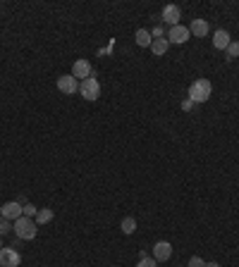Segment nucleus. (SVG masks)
Instances as JSON below:
<instances>
[{"instance_id": "obj_20", "label": "nucleus", "mask_w": 239, "mask_h": 267, "mask_svg": "<svg viewBox=\"0 0 239 267\" xmlns=\"http://www.w3.org/2000/svg\"><path fill=\"white\" fill-rule=\"evenodd\" d=\"M36 213H39V208L36 206H31V203L24 206V217H36Z\"/></svg>"}, {"instance_id": "obj_4", "label": "nucleus", "mask_w": 239, "mask_h": 267, "mask_svg": "<svg viewBox=\"0 0 239 267\" xmlns=\"http://www.w3.org/2000/svg\"><path fill=\"white\" fill-rule=\"evenodd\" d=\"M55 86H58V91H60V93H65V96H75V93H79V81H77L72 74L58 76Z\"/></svg>"}, {"instance_id": "obj_16", "label": "nucleus", "mask_w": 239, "mask_h": 267, "mask_svg": "<svg viewBox=\"0 0 239 267\" xmlns=\"http://www.w3.org/2000/svg\"><path fill=\"white\" fill-rule=\"evenodd\" d=\"M50 219H53V210L50 208H43V210L36 213V224H48Z\"/></svg>"}, {"instance_id": "obj_8", "label": "nucleus", "mask_w": 239, "mask_h": 267, "mask_svg": "<svg viewBox=\"0 0 239 267\" xmlns=\"http://www.w3.org/2000/svg\"><path fill=\"white\" fill-rule=\"evenodd\" d=\"M172 258V246L168 241H158L156 246H153V260L156 262H165Z\"/></svg>"}, {"instance_id": "obj_3", "label": "nucleus", "mask_w": 239, "mask_h": 267, "mask_svg": "<svg viewBox=\"0 0 239 267\" xmlns=\"http://www.w3.org/2000/svg\"><path fill=\"white\" fill-rule=\"evenodd\" d=\"M79 93H82L84 100H98V98H101V81L91 74L89 79H84V81L79 84Z\"/></svg>"}, {"instance_id": "obj_9", "label": "nucleus", "mask_w": 239, "mask_h": 267, "mask_svg": "<svg viewBox=\"0 0 239 267\" xmlns=\"http://www.w3.org/2000/svg\"><path fill=\"white\" fill-rule=\"evenodd\" d=\"M72 76H75L77 81H79V79H89L91 76V62L89 60H77L75 65H72Z\"/></svg>"}, {"instance_id": "obj_11", "label": "nucleus", "mask_w": 239, "mask_h": 267, "mask_svg": "<svg viewBox=\"0 0 239 267\" xmlns=\"http://www.w3.org/2000/svg\"><path fill=\"white\" fill-rule=\"evenodd\" d=\"M230 43H232V38H230V34H227L225 29H218V31L213 34V48L215 50H227Z\"/></svg>"}, {"instance_id": "obj_12", "label": "nucleus", "mask_w": 239, "mask_h": 267, "mask_svg": "<svg viewBox=\"0 0 239 267\" xmlns=\"http://www.w3.org/2000/svg\"><path fill=\"white\" fill-rule=\"evenodd\" d=\"M208 31H211V27H208V22L206 19H194L189 27V34H194L196 38H204V36H208Z\"/></svg>"}, {"instance_id": "obj_21", "label": "nucleus", "mask_w": 239, "mask_h": 267, "mask_svg": "<svg viewBox=\"0 0 239 267\" xmlns=\"http://www.w3.org/2000/svg\"><path fill=\"white\" fill-rule=\"evenodd\" d=\"M189 267H206V262L201 260L198 255H194V258H191V260H189Z\"/></svg>"}, {"instance_id": "obj_13", "label": "nucleus", "mask_w": 239, "mask_h": 267, "mask_svg": "<svg viewBox=\"0 0 239 267\" xmlns=\"http://www.w3.org/2000/svg\"><path fill=\"white\" fill-rule=\"evenodd\" d=\"M168 48H170L168 38H153V43H151V53L156 55V57H163L168 53Z\"/></svg>"}, {"instance_id": "obj_23", "label": "nucleus", "mask_w": 239, "mask_h": 267, "mask_svg": "<svg viewBox=\"0 0 239 267\" xmlns=\"http://www.w3.org/2000/svg\"><path fill=\"white\" fill-rule=\"evenodd\" d=\"M191 108H194V103H191L189 98H187L185 103H182V110H185V112H189V110H191Z\"/></svg>"}, {"instance_id": "obj_24", "label": "nucleus", "mask_w": 239, "mask_h": 267, "mask_svg": "<svg viewBox=\"0 0 239 267\" xmlns=\"http://www.w3.org/2000/svg\"><path fill=\"white\" fill-rule=\"evenodd\" d=\"M206 267H220L218 262H206Z\"/></svg>"}, {"instance_id": "obj_10", "label": "nucleus", "mask_w": 239, "mask_h": 267, "mask_svg": "<svg viewBox=\"0 0 239 267\" xmlns=\"http://www.w3.org/2000/svg\"><path fill=\"white\" fill-rule=\"evenodd\" d=\"M160 17H163V19L168 22L170 27H177L179 19H182V10H179L177 5H165V7H163V14H160Z\"/></svg>"}, {"instance_id": "obj_22", "label": "nucleus", "mask_w": 239, "mask_h": 267, "mask_svg": "<svg viewBox=\"0 0 239 267\" xmlns=\"http://www.w3.org/2000/svg\"><path fill=\"white\" fill-rule=\"evenodd\" d=\"M151 36H153V38H163V27L151 29Z\"/></svg>"}, {"instance_id": "obj_5", "label": "nucleus", "mask_w": 239, "mask_h": 267, "mask_svg": "<svg viewBox=\"0 0 239 267\" xmlns=\"http://www.w3.org/2000/svg\"><path fill=\"white\" fill-rule=\"evenodd\" d=\"M22 215H24V206H22V203H17V200L3 203V208H0V217L10 219V222H14V219H20Z\"/></svg>"}, {"instance_id": "obj_15", "label": "nucleus", "mask_w": 239, "mask_h": 267, "mask_svg": "<svg viewBox=\"0 0 239 267\" xmlns=\"http://www.w3.org/2000/svg\"><path fill=\"white\" fill-rule=\"evenodd\" d=\"M120 229H122V234H127V236L134 234V232H137V219H134V217H124L122 222H120Z\"/></svg>"}, {"instance_id": "obj_18", "label": "nucleus", "mask_w": 239, "mask_h": 267, "mask_svg": "<svg viewBox=\"0 0 239 267\" xmlns=\"http://www.w3.org/2000/svg\"><path fill=\"white\" fill-rule=\"evenodd\" d=\"M137 267H158V262L153 260V258H146V255H143V258H139Z\"/></svg>"}, {"instance_id": "obj_14", "label": "nucleus", "mask_w": 239, "mask_h": 267, "mask_svg": "<svg viewBox=\"0 0 239 267\" xmlns=\"http://www.w3.org/2000/svg\"><path fill=\"white\" fill-rule=\"evenodd\" d=\"M134 41H137L139 48H151V43H153V36H151V31H146V29H139L137 34H134Z\"/></svg>"}, {"instance_id": "obj_19", "label": "nucleus", "mask_w": 239, "mask_h": 267, "mask_svg": "<svg viewBox=\"0 0 239 267\" xmlns=\"http://www.w3.org/2000/svg\"><path fill=\"white\" fill-rule=\"evenodd\" d=\"M7 232H12V227H10V219L0 217V236H5Z\"/></svg>"}, {"instance_id": "obj_17", "label": "nucleus", "mask_w": 239, "mask_h": 267, "mask_svg": "<svg viewBox=\"0 0 239 267\" xmlns=\"http://www.w3.org/2000/svg\"><path fill=\"white\" fill-rule=\"evenodd\" d=\"M227 57H239V41H232L230 46H227Z\"/></svg>"}, {"instance_id": "obj_2", "label": "nucleus", "mask_w": 239, "mask_h": 267, "mask_svg": "<svg viewBox=\"0 0 239 267\" xmlns=\"http://www.w3.org/2000/svg\"><path fill=\"white\" fill-rule=\"evenodd\" d=\"M12 232L17 234V239H22V241H34L36 234H39V229H36V222H34V219H31V217H24V215H22L20 219H14Z\"/></svg>"}, {"instance_id": "obj_1", "label": "nucleus", "mask_w": 239, "mask_h": 267, "mask_svg": "<svg viewBox=\"0 0 239 267\" xmlns=\"http://www.w3.org/2000/svg\"><path fill=\"white\" fill-rule=\"evenodd\" d=\"M187 96H189V100L194 105L206 103V100L213 96V84L208 81V79H196V81L189 86V93H187Z\"/></svg>"}, {"instance_id": "obj_7", "label": "nucleus", "mask_w": 239, "mask_h": 267, "mask_svg": "<svg viewBox=\"0 0 239 267\" xmlns=\"http://www.w3.org/2000/svg\"><path fill=\"white\" fill-rule=\"evenodd\" d=\"M22 255L14 248H0V267H20Z\"/></svg>"}, {"instance_id": "obj_6", "label": "nucleus", "mask_w": 239, "mask_h": 267, "mask_svg": "<svg viewBox=\"0 0 239 267\" xmlns=\"http://www.w3.org/2000/svg\"><path fill=\"white\" fill-rule=\"evenodd\" d=\"M189 29L187 27H182V24H177V27H170L168 29V43H175V46H182V43H187L189 41Z\"/></svg>"}]
</instances>
